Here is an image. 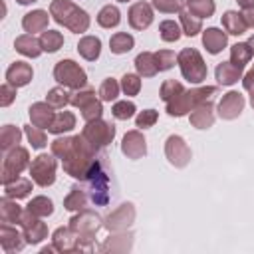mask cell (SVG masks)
<instances>
[{"label": "cell", "mask_w": 254, "mask_h": 254, "mask_svg": "<svg viewBox=\"0 0 254 254\" xmlns=\"http://www.w3.org/2000/svg\"><path fill=\"white\" fill-rule=\"evenodd\" d=\"M95 153L97 149L83 137V135H75L71 141L69 151L65 153V157L62 159L64 163V171L79 181L89 179L95 171H97V161H95Z\"/></svg>", "instance_id": "6da1fadb"}, {"label": "cell", "mask_w": 254, "mask_h": 254, "mask_svg": "<svg viewBox=\"0 0 254 254\" xmlns=\"http://www.w3.org/2000/svg\"><path fill=\"white\" fill-rule=\"evenodd\" d=\"M133 220H135V206L131 202H123L113 212H109L103 226L109 232H121V230H127L133 224Z\"/></svg>", "instance_id": "8fae6325"}, {"label": "cell", "mask_w": 254, "mask_h": 254, "mask_svg": "<svg viewBox=\"0 0 254 254\" xmlns=\"http://www.w3.org/2000/svg\"><path fill=\"white\" fill-rule=\"evenodd\" d=\"M187 8L192 16L202 20V18H210L214 14L216 4H214V0H187Z\"/></svg>", "instance_id": "d590c367"}, {"label": "cell", "mask_w": 254, "mask_h": 254, "mask_svg": "<svg viewBox=\"0 0 254 254\" xmlns=\"http://www.w3.org/2000/svg\"><path fill=\"white\" fill-rule=\"evenodd\" d=\"M103 220H101V216L97 214V212H93V210H77V214H73L71 218H69V228L77 234V236H81V238H95V232L103 226L101 224Z\"/></svg>", "instance_id": "9c48e42d"}, {"label": "cell", "mask_w": 254, "mask_h": 254, "mask_svg": "<svg viewBox=\"0 0 254 254\" xmlns=\"http://www.w3.org/2000/svg\"><path fill=\"white\" fill-rule=\"evenodd\" d=\"M244 95L238 93V91H228L222 95L220 103H218V115L220 119H226V121H232L236 119L242 111H244Z\"/></svg>", "instance_id": "5bb4252c"}, {"label": "cell", "mask_w": 254, "mask_h": 254, "mask_svg": "<svg viewBox=\"0 0 254 254\" xmlns=\"http://www.w3.org/2000/svg\"><path fill=\"white\" fill-rule=\"evenodd\" d=\"M20 226H22V232H24V238H26L28 244H40L48 236L46 222H42L40 216L32 214L30 210H24L22 220H20Z\"/></svg>", "instance_id": "7c38bea8"}, {"label": "cell", "mask_w": 254, "mask_h": 254, "mask_svg": "<svg viewBox=\"0 0 254 254\" xmlns=\"http://www.w3.org/2000/svg\"><path fill=\"white\" fill-rule=\"evenodd\" d=\"M236 2H238V6H240V8H244V10L254 8V0H236Z\"/></svg>", "instance_id": "6f0895ef"}, {"label": "cell", "mask_w": 254, "mask_h": 254, "mask_svg": "<svg viewBox=\"0 0 254 254\" xmlns=\"http://www.w3.org/2000/svg\"><path fill=\"white\" fill-rule=\"evenodd\" d=\"M181 91H185V87H183V83H181V81H177V79H165V81H163V85H161L159 95H161V99H163V101H171V99H173V97H177Z\"/></svg>", "instance_id": "bcb514c9"}, {"label": "cell", "mask_w": 254, "mask_h": 254, "mask_svg": "<svg viewBox=\"0 0 254 254\" xmlns=\"http://www.w3.org/2000/svg\"><path fill=\"white\" fill-rule=\"evenodd\" d=\"M177 64L181 67V73L185 79H189L190 83H202L206 79V64L202 60V56L198 54V50L194 48H185L179 56H177Z\"/></svg>", "instance_id": "277c9868"}, {"label": "cell", "mask_w": 254, "mask_h": 254, "mask_svg": "<svg viewBox=\"0 0 254 254\" xmlns=\"http://www.w3.org/2000/svg\"><path fill=\"white\" fill-rule=\"evenodd\" d=\"M30 167V153L28 149L24 147H14L10 149L8 153H4V159H2V171H0V181L2 185H8L12 181L18 179V175Z\"/></svg>", "instance_id": "8992f818"}, {"label": "cell", "mask_w": 254, "mask_h": 254, "mask_svg": "<svg viewBox=\"0 0 254 254\" xmlns=\"http://www.w3.org/2000/svg\"><path fill=\"white\" fill-rule=\"evenodd\" d=\"M20 139H22V131H20V127L4 125V127L0 129V149H2L4 153H8L10 149L18 147Z\"/></svg>", "instance_id": "4dcf8cb0"}, {"label": "cell", "mask_w": 254, "mask_h": 254, "mask_svg": "<svg viewBox=\"0 0 254 254\" xmlns=\"http://www.w3.org/2000/svg\"><path fill=\"white\" fill-rule=\"evenodd\" d=\"M73 127H75V115L71 111H60V113H56V117H54L52 125L48 127V131L54 133V135H62V133L71 131Z\"/></svg>", "instance_id": "f546056e"}, {"label": "cell", "mask_w": 254, "mask_h": 254, "mask_svg": "<svg viewBox=\"0 0 254 254\" xmlns=\"http://www.w3.org/2000/svg\"><path fill=\"white\" fill-rule=\"evenodd\" d=\"M185 4H187L185 0H153V6H155L159 12H165V14L181 12Z\"/></svg>", "instance_id": "f907efd6"}, {"label": "cell", "mask_w": 254, "mask_h": 254, "mask_svg": "<svg viewBox=\"0 0 254 254\" xmlns=\"http://www.w3.org/2000/svg\"><path fill=\"white\" fill-rule=\"evenodd\" d=\"M117 2H129V0H117Z\"/></svg>", "instance_id": "6125c7cd"}, {"label": "cell", "mask_w": 254, "mask_h": 254, "mask_svg": "<svg viewBox=\"0 0 254 254\" xmlns=\"http://www.w3.org/2000/svg\"><path fill=\"white\" fill-rule=\"evenodd\" d=\"M214 75L220 85H234L238 79H242V67L234 65L232 62H220L214 69Z\"/></svg>", "instance_id": "603a6c76"}, {"label": "cell", "mask_w": 254, "mask_h": 254, "mask_svg": "<svg viewBox=\"0 0 254 254\" xmlns=\"http://www.w3.org/2000/svg\"><path fill=\"white\" fill-rule=\"evenodd\" d=\"M179 18H181V26H183V34H185V36L192 38V36H196L198 32H202V24H200V18L192 16L190 12H185V10H181V12H179Z\"/></svg>", "instance_id": "ab89813d"}, {"label": "cell", "mask_w": 254, "mask_h": 254, "mask_svg": "<svg viewBox=\"0 0 254 254\" xmlns=\"http://www.w3.org/2000/svg\"><path fill=\"white\" fill-rule=\"evenodd\" d=\"M81 135L95 147V149H103L107 147L113 137H115V125H111L109 121H103L101 117L99 119H93V121H87L85 127L81 129Z\"/></svg>", "instance_id": "52a82bcc"}, {"label": "cell", "mask_w": 254, "mask_h": 254, "mask_svg": "<svg viewBox=\"0 0 254 254\" xmlns=\"http://www.w3.org/2000/svg\"><path fill=\"white\" fill-rule=\"evenodd\" d=\"M121 153L127 157V159H141L147 155V141L143 137L141 131L133 129V131H127L123 135V141H121Z\"/></svg>", "instance_id": "4fadbf2b"}, {"label": "cell", "mask_w": 254, "mask_h": 254, "mask_svg": "<svg viewBox=\"0 0 254 254\" xmlns=\"http://www.w3.org/2000/svg\"><path fill=\"white\" fill-rule=\"evenodd\" d=\"M48 22H50V16L46 10H32V12L24 14L22 28L28 34H36V32H44L48 28Z\"/></svg>", "instance_id": "7402d4cb"}, {"label": "cell", "mask_w": 254, "mask_h": 254, "mask_svg": "<svg viewBox=\"0 0 254 254\" xmlns=\"http://www.w3.org/2000/svg\"><path fill=\"white\" fill-rule=\"evenodd\" d=\"M121 91V83H117V79L113 77H107L103 79V83L99 85V97L101 101H115L117 95Z\"/></svg>", "instance_id": "7bdbcfd3"}, {"label": "cell", "mask_w": 254, "mask_h": 254, "mask_svg": "<svg viewBox=\"0 0 254 254\" xmlns=\"http://www.w3.org/2000/svg\"><path fill=\"white\" fill-rule=\"evenodd\" d=\"M135 67H137V73H139L141 77H153V75L159 71L155 54H151V52H141V54L135 58Z\"/></svg>", "instance_id": "f1b7e54d"}, {"label": "cell", "mask_w": 254, "mask_h": 254, "mask_svg": "<svg viewBox=\"0 0 254 254\" xmlns=\"http://www.w3.org/2000/svg\"><path fill=\"white\" fill-rule=\"evenodd\" d=\"M248 44H250V48H252V52H254V36L248 40Z\"/></svg>", "instance_id": "94428289"}, {"label": "cell", "mask_w": 254, "mask_h": 254, "mask_svg": "<svg viewBox=\"0 0 254 254\" xmlns=\"http://www.w3.org/2000/svg\"><path fill=\"white\" fill-rule=\"evenodd\" d=\"M157 119H159V115H157L155 109H145V111H141V113L135 117V125H137L139 129H149V127H153V125L157 123Z\"/></svg>", "instance_id": "f5cc1de1"}, {"label": "cell", "mask_w": 254, "mask_h": 254, "mask_svg": "<svg viewBox=\"0 0 254 254\" xmlns=\"http://www.w3.org/2000/svg\"><path fill=\"white\" fill-rule=\"evenodd\" d=\"M159 36L163 42H179V38L183 36V30L175 20H165L159 26Z\"/></svg>", "instance_id": "b9f144b4"}, {"label": "cell", "mask_w": 254, "mask_h": 254, "mask_svg": "<svg viewBox=\"0 0 254 254\" xmlns=\"http://www.w3.org/2000/svg\"><path fill=\"white\" fill-rule=\"evenodd\" d=\"M46 101H48L54 109H64V107L71 101V93H67L64 85H62V87H54V89L48 91Z\"/></svg>", "instance_id": "60d3db41"}, {"label": "cell", "mask_w": 254, "mask_h": 254, "mask_svg": "<svg viewBox=\"0 0 254 254\" xmlns=\"http://www.w3.org/2000/svg\"><path fill=\"white\" fill-rule=\"evenodd\" d=\"M85 202H87L85 192L79 187H73L69 190V194L64 198V208L69 210V212H77V210H83L85 208Z\"/></svg>", "instance_id": "74e56055"}, {"label": "cell", "mask_w": 254, "mask_h": 254, "mask_svg": "<svg viewBox=\"0 0 254 254\" xmlns=\"http://www.w3.org/2000/svg\"><path fill=\"white\" fill-rule=\"evenodd\" d=\"M242 85H244V89H252L254 87V65L246 71V75H242Z\"/></svg>", "instance_id": "11a10c76"}, {"label": "cell", "mask_w": 254, "mask_h": 254, "mask_svg": "<svg viewBox=\"0 0 254 254\" xmlns=\"http://www.w3.org/2000/svg\"><path fill=\"white\" fill-rule=\"evenodd\" d=\"M133 46H135V38L131 34H127V32H117V34H113L109 38V50L113 54H117V56L127 54Z\"/></svg>", "instance_id": "836d02e7"}, {"label": "cell", "mask_w": 254, "mask_h": 254, "mask_svg": "<svg viewBox=\"0 0 254 254\" xmlns=\"http://www.w3.org/2000/svg\"><path fill=\"white\" fill-rule=\"evenodd\" d=\"M28 113H30V121H32V125H36V127H40V129L50 127L52 121H54V117H56L54 107H52L48 101L32 103L30 109H28Z\"/></svg>", "instance_id": "d6986e66"}, {"label": "cell", "mask_w": 254, "mask_h": 254, "mask_svg": "<svg viewBox=\"0 0 254 254\" xmlns=\"http://www.w3.org/2000/svg\"><path fill=\"white\" fill-rule=\"evenodd\" d=\"M127 18H129V26L133 30H145V28H149L153 24L155 14H153L151 4H147V2H135L129 8Z\"/></svg>", "instance_id": "2e32d148"}, {"label": "cell", "mask_w": 254, "mask_h": 254, "mask_svg": "<svg viewBox=\"0 0 254 254\" xmlns=\"http://www.w3.org/2000/svg\"><path fill=\"white\" fill-rule=\"evenodd\" d=\"M222 28L226 30V34H232V36H240L248 30L246 22H244V16L236 10H228L222 14Z\"/></svg>", "instance_id": "4316f807"}, {"label": "cell", "mask_w": 254, "mask_h": 254, "mask_svg": "<svg viewBox=\"0 0 254 254\" xmlns=\"http://www.w3.org/2000/svg\"><path fill=\"white\" fill-rule=\"evenodd\" d=\"M131 246H133V234L121 230L119 234L109 236V238L99 246V250H101V252H127V250H131Z\"/></svg>", "instance_id": "d4e9b609"}, {"label": "cell", "mask_w": 254, "mask_h": 254, "mask_svg": "<svg viewBox=\"0 0 254 254\" xmlns=\"http://www.w3.org/2000/svg\"><path fill=\"white\" fill-rule=\"evenodd\" d=\"M214 91H216L214 85L185 89V91H181L177 97H173L171 101H167V113H169L171 117H183V115L190 113L196 105L208 101L210 95H214Z\"/></svg>", "instance_id": "3957f363"}, {"label": "cell", "mask_w": 254, "mask_h": 254, "mask_svg": "<svg viewBox=\"0 0 254 254\" xmlns=\"http://www.w3.org/2000/svg\"><path fill=\"white\" fill-rule=\"evenodd\" d=\"M30 190H32V181H30V179H22V177H18L16 181L4 185V196L16 198V200L28 196Z\"/></svg>", "instance_id": "1f68e13d"}, {"label": "cell", "mask_w": 254, "mask_h": 254, "mask_svg": "<svg viewBox=\"0 0 254 254\" xmlns=\"http://www.w3.org/2000/svg\"><path fill=\"white\" fill-rule=\"evenodd\" d=\"M242 16H244V22H246V26H248V28H254V8H248V10H244V12H242Z\"/></svg>", "instance_id": "9f6ffc18"}, {"label": "cell", "mask_w": 254, "mask_h": 254, "mask_svg": "<svg viewBox=\"0 0 254 254\" xmlns=\"http://www.w3.org/2000/svg\"><path fill=\"white\" fill-rule=\"evenodd\" d=\"M52 244L56 246V250L58 252H81V244H79V236L67 226V228H64V226H60L58 230H54V234H52Z\"/></svg>", "instance_id": "9a60e30c"}, {"label": "cell", "mask_w": 254, "mask_h": 254, "mask_svg": "<svg viewBox=\"0 0 254 254\" xmlns=\"http://www.w3.org/2000/svg\"><path fill=\"white\" fill-rule=\"evenodd\" d=\"M141 89V75L137 73H125L121 77V91L125 95H137Z\"/></svg>", "instance_id": "7dc6e473"}, {"label": "cell", "mask_w": 254, "mask_h": 254, "mask_svg": "<svg viewBox=\"0 0 254 254\" xmlns=\"http://www.w3.org/2000/svg\"><path fill=\"white\" fill-rule=\"evenodd\" d=\"M135 111H137L135 103H133V101H127V99H123V101H115L113 107H111L113 117L119 119V121H127V119H131V117L135 115Z\"/></svg>", "instance_id": "ee69618b"}, {"label": "cell", "mask_w": 254, "mask_h": 254, "mask_svg": "<svg viewBox=\"0 0 254 254\" xmlns=\"http://www.w3.org/2000/svg\"><path fill=\"white\" fill-rule=\"evenodd\" d=\"M189 119H190V125L196 127V129H208V127H212V123H214V107H212V103L210 101H204V103L196 105L190 111Z\"/></svg>", "instance_id": "44dd1931"}, {"label": "cell", "mask_w": 254, "mask_h": 254, "mask_svg": "<svg viewBox=\"0 0 254 254\" xmlns=\"http://www.w3.org/2000/svg\"><path fill=\"white\" fill-rule=\"evenodd\" d=\"M250 105H252V109H254V87L250 89Z\"/></svg>", "instance_id": "91938a15"}, {"label": "cell", "mask_w": 254, "mask_h": 254, "mask_svg": "<svg viewBox=\"0 0 254 254\" xmlns=\"http://www.w3.org/2000/svg\"><path fill=\"white\" fill-rule=\"evenodd\" d=\"M165 155L169 159V163L177 169H183L189 165L190 161V149L187 145V141L181 135H169L165 141Z\"/></svg>", "instance_id": "30bf717a"}, {"label": "cell", "mask_w": 254, "mask_h": 254, "mask_svg": "<svg viewBox=\"0 0 254 254\" xmlns=\"http://www.w3.org/2000/svg\"><path fill=\"white\" fill-rule=\"evenodd\" d=\"M50 16L60 26H65L73 34H83L89 28V14L69 0H52Z\"/></svg>", "instance_id": "7a4b0ae2"}, {"label": "cell", "mask_w": 254, "mask_h": 254, "mask_svg": "<svg viewBox=\"0 0 254 254\" xmlns=\"http://www.w3.org/2000/svg\"><path fill=\"white\" fill-rule=\"evenodd\" d=\"M228 44V34L222 32L220 28H206L202 32V46L206 48L208 54H220Z\"/></svg>", "instance_id": "ffe728a7"}, {"label": "cell", "mask_w": 254, "mask_h": 254, "mask_svg": "<svg viewBox=\"0 0 254 254\" xmlns=\"http://www.w3.org/2000/svg\"><path fill=\"white\" fill-rule=\"evenodd\" d=\"M24 133H26V137H28V141H30V145L34 149H44L48 145V137H46V133L40 127H36V125H24Z\"/></svg>", "instance_id": "f6af8a7d"}, {"label": "cell", "mask_w": 254, "mask_h": 254, "mask_svg": "<svg viewBox=\"0 0 254 254\" xmlns=\"http://www.w3.org/2000/svg\"><path fill=\"white\" fill-rule=\"evenodd\" d=\"M34 77V69L30 64L26 62H14L8 69H6V81L14 87H24L32 81Z\"/></svg>", "instance_id": "ac0fdd59"}, {"label": "cell", "mask_w": 254, "mask_h": 254, "mask_svg": "<svg viewBox=\"0 0 254 254\" xmlns=\"http://www.w3.org/2000/svg\"><path fill=\"white\" fill-rule=\"evenodd\" d=\"M16 89H18V87L10 85L8 81L0 85V105H2V107H8V105L16 99Z\"/></svg>", "instance_id": "db71d44e"}, {"label": "cell", "mask_w": 254, "mask_h": 254, "mask_svg": "<svg viewBox=\"0 0 254 254\" xmlns=\"http://www.w3.org/2000/svg\"><path fill=\"white\" fill-rule=\"evenodd\" d=\"M56 167H58L56 159H54L52 155L42 153V155H38V157L30 163L28 169H30L32 181H34L38 187L46 189V187L54 185V181H56Z\"/></svg>", "instance_id": "ba28073f"}, {"label": "cell", "mask_w": 254, "mask_h": 254, "mask_svg": "<svg viewBox=\"0 0 254 254\" xmlns=\"http://www.w3.org/2000/svg\"><path fill=\"white\" fill-rule=\"evenodd\" d=\"M155 60H157L159 71H167V69H171V67L175 65L177 56H175L171 50H159V52L155 54Z\"/></svg>", "instance_id": "681fc988"}, {"label": "cell", "mask_w": 254, "mask_h": 254, "mask_svg": "<svg viewBox=\"0 0 254 254\" xmlns=\"http://www.w3.org/2000/svg\"><path fill=\"white\" fill-rule=\"evenodd\" d=\"M24 210L20 208V204H16V198L4 196L0 200V220L8 222V224H20Z\"/></svg>", "instance_id": "484cf974"}, {"label": "cell", "mask_w": 254, "mask_h": 254, "mask_svg": "<svg viewBox=\"0 0 254 254\" xmlns=\"http://www.w3.org/2000/svg\"><path fill=\"white\" fill-rule=\"evenodd\" d=\"M26 210H30L32 214L44 218V216H50V214L54 212V202H52L48 196H34V198L28 202Z\"/></svg>", "instance_id": "f35d334b"}, {"label": "cell", "mask_w": 254, "mask_h": 254, "mask_svg": "<svg viewBox=\"0 0 254 254\" xmlns=\"http://www.w3.org/2000/svg\"><path fill=\"white\" fill-rule=\"evenodd\" d=\"M81 111V117L85 119V123L87 121H93V119H99L101 117V113H103V105H101V101L99 99H93L91 103H87L83 109H79Z\"/></svg>", "instance_id": "816d5d0a"}, {"label": "cell", "mask_w": 254, "mask_h": 254, "mask_svg": "<svg viewBox=\"0 0 254 254\" xmlns=\"http://www.w3.org/2000/svg\"><path fill=\"white\" fill-rule=\"evenodd\" d=\"M252 54L254 52H252V48H250L248 42H238V44H234L230 48V62L234 65H238V67H244L252 60Z\"/></svg>", "instance_id": "e575fe53"}, {"label": "cell", "mask_w": 254, "mask_h": 254, "mask_svg": "<svg viewBox=\"0 0 254 254\" xmlns=\"http://www.w3.org/2000/svg\"><path fill=\"white\" fill-rule=\"evenodd\" d=\"M54 77L60 85L69 87V89H81L87 83L85 69L73 60H60L54 67Z\"/></svg>", "instance_id": "5b68a950"}, {"label": "cell", "mask_w": 254, "mask_h": 254, "mask_svg": "<svg viewBox=\"0 0 254 254\" xmlns=\"http://www.w3.org/2000/svg\"><path fill=\"white\" fill-rule=\"evenodd\" d=\"M40 44H42V50H44V52L54 54V52H58V50L64 46V36H62V32H58V30H48V32H42Z\"/></svg>", "instance_id": "8d00e7d4"}, {"label": "cell", "mask_w": 254, "mask_h": 254, "mask_svg": "<svg viewBox=\"0 0 254 254\" xmlns=\"http://www.w3.org/2000/svg\"><path fill=\"white\" fill-rule=\"evenodd\" d=\"M77 52L83 60L87 62H95L101 54V40L97 36H83L77 44Z\"/></svg>", "instance_id": "83f0119b"}, {"label": "cell", "mask_w": 254, "mask_h": 254, "mask_svg": "<svg viewBox=\"0 0 254 254\" xmlns=\"http://www.w3.org/2000/svg\"><path fill=\"white\" fill-rule=\"evenodd\" d=\"M93 99H97L95 97V91L91 89V87H85V89H77L75 93H71V105L73 107H77V109H83L87 103H91Z\"/></svg>", "instance_id": "c3c4849f"}, {"label": "cell", "mask_w": 254, "mask_h": 254, "mask_svg": "<svg viewBox=\"0 0 254 254\" xmlns=\"http://www.w3.org/2000/svg\"><path fill=\"white\" fill-rule=\"evenodd\" d=\"M26 244V238H24V232H18L14 226H10L8 222H2L0 226V246L6 254H14V252H20Z\"/></svg>", "instance_id": "e0dca14e"}, {"label": "cell", "mask_w": 254, "mask_h": 254, "mask_svg": "<svg viewBox=\"0 0 254 254\" xmlns=\"http://www.w3.org/2000/svg\"><path fill=\"white\" fill-rule=\"evenodd\" d=\"M119 22H121V12H119V8L113 6V4L103 6V8L99 10V14H97V24H99L101 28L111 30V28L119 26Z\"/></svg>", "instance_id": "d6a6232c"}, {"label": "cell", "mask_w": 254, "mask_h": 254, "mask_svg": "<svg viewBox=\"0 0 254 254\" xmlns=\"http://www.w3.org/2000/svg\"><path fill=\"white\" fill-rule=\"evenodd\" d=\"M14 48L18 54L26 56V58H38L44 50H42V44L40 40L34 38V34H22L14 40Z\"/></svg>", "instance_id": "cb8c5ba5"}, {"label": "cell", "mask_w": 254, "mask_h": 254, "mask_svg": "<svg viewBox=\"0 0 254 254\" xmlns=\"http://www.w3.org/2000/svg\"><path fill=\"white\" fill-rule=\"evenodd\" d=\"M18 4H22V6H28V4H32V2H38V0H16Z\"/></svg>", "instance_id": "680465c9"}]
</instances>
